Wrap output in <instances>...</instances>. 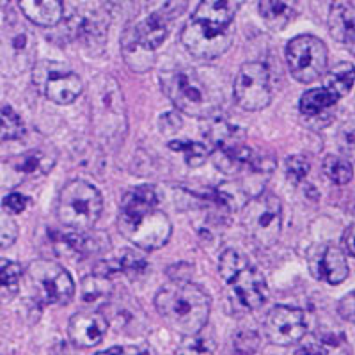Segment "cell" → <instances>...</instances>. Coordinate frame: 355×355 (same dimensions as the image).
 I'll return each mask as SVG.
<instances>
[{
  "label": "cell",
  "mask_w": 355,
  "mask_h": 355,
  "mask_svg": "<svg viewBox=\"0 0 355 355\" xmlns=\"http://www.w3.org/2000/svg\"><path fill=\"white\" fill-rule=\"evenodd\" d=\"M242 0H201L182 33V43L198 59H217L234 40L233 21Z\"/></svg>",
  "instance_id": "cell-1"
},
{
  "label": "cell",
  "mask_w": 355,
  "mask_h": 355,
  "mask_svg": "<svg viewBox=\"0 0 355 355\" xmlns=\"http://www.w3.org/2000/svg\"><path fill=\"white\" fill-rule=\"evenodd\" d=\"M157 205L158 196L150 185L130 190L121 199L117 227L126 240L142 250L160 249L173 233L169 217L158 210Z\"/></svg>",
  "instance_id": "cell-2"
},
{
  "label": "cell",
  "mask_w": 355,
  "mask_h": 355,
  "mask_svg": "<svg viewBox=\"0 0 355 355\" xmlns=\"http://www.w3.org/2000/svg\"><path fill=\"white\" fill-rule=\"evenodd\" d=\"M162 91L180 112L208 119L220 112L224 103V87L211 75H202L194 68L167 69L160 75Z\"/></svg>",
  "instance_id": "cell-3"
},
{
  "label": "cell",
  "mask_w": 355,
  "mask_h": 355,
  "mask_svg": "<svg viewBox=\"0 0 355 355\" xmlns=\"http://www.w3.org/2000/svg\"><path fill=\"white\" fill-rule=\"evenodd\" d=\"M89 112L94 135L107 148H119L128 133L125 94L110 75H98L87 87Z\"/></svg>",
  "instance_id": "cell-4"
},
{
  "label": "cell",
  "mask_w": 355,
  "mask_h": 355,
  "mask_svg": "<svg viewBox=\"0 0 355 355\" xmlns=\"http://www.w3.org/2000/svg\"><path fill=\"white\" fill-rule=\"evenodd\" d=\"M155 307L173 331L190 336L206 327L211 304L210 297L196 284L173 281L158 291Z\"/></svg>",
  "instance_id": "cell-5"
},
{
  "label": "cell",
  "mask_w": 355,
  "mask_h": 355,
  "mask_svg": "<svg viewBox=\"0 0 355 355\" xmlns=\"http://www.w3.org/2000/svg\"><path fill=\"white\" fill-rule=\"evenodd\" d=\"M103 210L101 194L87 182L75 180L64 185L57 201V217L62 226L87 231L94 226Z\"/></svg>",
  "instance_id": "cell-6"
},
{
  "label": "cell",
  "mask_w": 355,
  "mask_h": 355,
  "mask_svg": "<svg viewBox=\"0 0 355 355\" xmlns=\"http://www.w3.org/2000/svg\"><path fill=\"white\" fill-rule=\"evenodd\" d=\"M242 224L258 245H275L283 226V205L274 194L256 196L243 206Z\"/></svg>",
  "instance_id": "cell-7"
},
{
  "label": "cell",
  "mask_w": 355,
  "mask_h": 355,
  "mask_svg": "<svg viewBox=\"0 0 355 355\" xmlns=\"http://www.w3.org/2000/svg\"><path fill=\"white\" fill-rule=\"evenodd\" d=\"M327 61V46L318 37L302 34L288 43L286 62L295 80L302 84H313L325 75Z\"/></svg>",
  "instance_id": "cell-8"
},
{
  "label": "cell",
  "mask_w": 355,
  "mask_h": 355,
  "mask_svg": "<svg viewBox=\"0 0 355 355\" xmlns=\"http://www.w3.org/2000/svg\"><path fill=\"white\" fill-rule=\"evenodd\" d=\"M37 299L46 304H68L75 295V283L64 266L50 259H37L27 268Z\"/></svg>",
  "instance_id": "cell-9"
},
{
  "label": "cell",
  "mask_w": 355,
  "mask_h": 355,
  "mask_svg": "<svg viewBox=\"0 0 355 355\" xmlns=\"http://www.w3.org/2000/svg\"><path fill=\"white\" fill-rule=\"evenodd\" d=\"M34 84L57 105H69L84 91L80 77L59 62H41L34 68Z\"/></svg>",
  "instance_id": "cell-10"
},
{
  "label": "cell",
  "mask_w": 355,
  "mask_h": 355,
  "mask_svg": "<svg viewBox=\"0 0 355 355\" xmlns=\"http://www.w3.org/2000/svg\"><path fill=\"white\" fill-rule=\"evenodd\" d=\"M234 100L243 110H261L272 100L268 69L261 62H245L234 78Z\"/></svg>",
  "instance_id": "cell-11"
},
{
  "label": "cell",
  "mask_w": 355,
  "mask_h": 355,
  "mask_svg": "<svg viewBox=\"0 0 355 355\" xmlns=\"http://www.w3.org/2000/svg\"><path fill=\"white\" fill-rule=\"evenodd\" d=\"M265 332L268 341L279 347L299 343L307 332L304 313L297 307H274L265 320Z\"/></svg>",
  "instance_id": "cell-12"
},
{
  "label": "cell",
  "mask_w": 355,
  "mask_h": 355,
  "mask_svg": "<svg viewBox=\"0 0 355 355\" xmlns=\"http://www.w3.org/2000/svg\"><path fill=\"white\" fill-rule=\"evenodd\" d=\"M55 151L53 150H37L25 151V153L17 155L11 160L4 162V169H0L2 174V183H8V187L17 185L18 182H24L28 178H40L49 174L52 167L55 166Z\"/></svg>",
  "instance_id": "cell-13"
},
{
  "label": "cell",
  "mask_w": 355,
  "mask_h": 355,
  "mask_svg": "<svg viewBox=\"0 0 355 355\" xmlns=\"http://www.w3.org/2000/svg\"><path fill=\"white\" fill-rule=\"evenodd\" d=\"M185 6L187 0H169L158 11L151 12L144 21L135 25L133 28H135V34H137L142 46L155 52L169 34L173 21L185 11Z\"/></svg>",
  "instance_id": "cell-14"
},
{
  "label": "cell",
  "mask_w": 355,
  "mask_h": 355,
  "mask_svg": "<svg viewBox=\"0 0 355 355\" xmlns=\"http://www.w3.org/2000/svg\"><path fill=\"white\" fill-rule=\"evenodd\" d=\"M68 31L73 40H77L82 46L89 50H100L107 41L109 18L105 17V12L96 9L75 12L68 21Z\"/></svg>",
  "instance_id": "cell-15"
},
{
  "label": "cell",
  "mask_w": 355,
  "mask_h": 355,
  "mask_svg": "<svg viewBox=\"0 0 355 355\" xmlns=\"http://www.w3.org/2000/svg\"><path fill=\"white\" fill-rule=\"evenodd\" d=\"M227 284L233 288L236 299L247 309H258V307H261L266 300V295H268V288H266V281L263 274L258 268L250 266L249 263L243 265L231 277Z\"/></svg>",
  "instance_id": "cell-16"
},
{
  "label": "cell",
  "mask_w": 355,
  "mask_h": 355,
  "mask_svg": "<svg viewBox=\"0 0 355 355\" xmlns=\"http://www.w3.org/2000/svg\"><path fill=\"white\" fill-rule=\"evenodd\" d=\"M107 329H109V323L101 313L82 311L69 320L68 334L73 345L80 348H93L103 341Z\"/></svg>",
  "instance_id": "cell-17"
},
{
  "label": "cell",
  "mask_w": 355,
  "mask_h": 355,
  "mask_svg": "<svg viewBox=\"0 0 355 355\" xmlns=\"http://www.w3.org/2000/svg\"><path fill=\"white\" fill-rule=\"evenodd\" d=\"M4 55H8V62L15 69L28 68L33 64L36 55V40L27 28H18L15 33L8 34V41L4 43Z\"/></svg>",
  "instance_id": "cell-18"
},
{
  "label": "cell",
  "mask_w": 355,
  "mask_h": 355,
  "mask_svg": "<svg viewBox=\"0 0 355 355\" xmlns=\"http://www.w3.org/2000/svg\"><path fill=\"white\" fill-rule=\"evenodd\" d=\"M24 17L40 27H53L62 20V0H20Z\"/></svg>",
  "instance_id": "cell-19"
},
{
  "label": "cell",
  "mask_w": 355,
  "mask_h": 355,
  "mask_svg": "<svg viewBox=\"0 0 355 355\" xmlns=\"http://www.w3.org/2000/svg\"><path fill=\"white\" fill-rule=\"evenodd\" d=\"M121 52L125 57V62L137 73H146L150 71L155 64V52L148 50L146 46H142V43L139 41L137 34H135V28L128 27L123 33L121 37Z\"/></svg>",
  "instance_id": "cell-20"
},
{
  "label": "cell",
  "mask_w": 355,
  "mask_h": 355,
  "mask_svg": "<svg viewBox=\"0 0 355 355\" xmlns=\"http://www.w3.org/2000/svg\"><path fill=\"white\" fill-rule=\"evenodd\" d=\"M103 316H105L109 327H116V331L119 332H135L133 325L137 327L139 320L142 318L137 304L126 299H117L107 304Z\"/></svg>",
  "instance_id": "cell-21"
},
{
  "label": "cell",
  "mask_w": 355,
  "mask_h": 355,
  "mask_svg": "<svg viewBox=\"0 0 355 355\" xmlns=\"http://www.w3.org/2000/svg\"><path fill=\"white\" fill-rule=\"evenodd\" d=\"M318 270L320 277L323 281H327L329 284L343 283L345 279L348 277V270H350L343 250L336 245H329L327 249L323 250L322 258H320Z\"/></svg>",
  "instance_id": "cell-22"
},
{
  "label": "cell",
  "mask_w": 355,
  "mask_h": 355,
  "mask_svg": "<svg viewBox=\"0 0 355 355\" xmlns=\"http://www.w3.org/2000/svg\"><path fill=\"white\" fill-rule=\"evenodd\" d=\"M338 98L325 87L309 89L300 98V112L307 119H318L327 116L332 107L336 105Z\"/></svg>",
  "instance_id": "cell-23"
},
{
  "label": "cell",
  "mask_w": 355,
  "mask_h": 355,
  "mask_svg": "<svg viewBox=\"0 0 355 355\" xmlns=\"http://www.w3.org/2000/svg\"><path fill=\"white\" fill-rule=\"evenodd\" d=\"M64 240L69 247H71L75 252L84 256L91 254H100L103 250H107L110 247L109 236H105L103 233H85V231H78L75 234H64Z\"/></svg>",
  "instance_id": "cell-24"
},
{
  "label": "cell",
  "mask_w": 355,
  "mask_h": 355,
  "mask_svg": "<svg viewBox=\"0 0 355 355\" xmlns=\"http://www.w3.org/2000/svg\"><path fill=\"white\" fill-rule=\"evenodd\" d=\"M259 15L272 31H283L293 20V9L283 0H259Z\"/></svg>",
  "instance_id": "cell-25"
},
{
  "label": "cell",
  "mask_w": 355,
  "mask_h": 355,
  "mask_svg": "<svg viewBox=\"0 0 355 355\" xmlns=\"http://www.w3.org/2000/svg\"><path fill=\"white\" fill-rule=\"evenodd\" d=\"M329 28L334 40L339 43L352 44L354 43V12L345 6H338L331 11L329 17Z\"/></svg>",
  "instance_id": "cell-26"
},
{
  "label": "cell",
  "mask_w": 355,
  "mask_h": 355,
  "mask_svg": "<svg viewBox=\"0 0 355 355\" xmlns=\"http://www.w3.org/2000/svg\"><path fill=\"white\" fill-rule=\"evenodd\" d=\"M24 268L9 259H0V300H11L20 290Z\"/></svg>",
  "instance_id": "cell-27"
},
{
  "label": "cell",
  "mask_w": 355,
  "mask_h": 355,
  "mask_svg": "<svg viewBox=\"0 0 355 355\" xmlns=\"http://www.w3.org/2000/svg\"><path fill=\"white\" fill-rule=\"evenodd\" d=\"M352 85H354V66L348 62H341L329 71L323 87L329 89L339 100L341 96L350 93Z\"/></svg>",
  "instance_id": "cell-28"
},
{
  "label": "cell",
  "mask_w": 355,
  "mask_h": 355,
  "mask_svg": "<svg viewBox=\"0 0 355 355\" xmlns=\"http://www.w3.org/2000/svg\"><path fill=\"white\" fill-rule=\"evenodd\" d=\"M323 173L336 185H347V183L352 182V176H354V169H352L350 162L343 157H336V155L325 157V160H323Z\"/></svg>",
  "instance_id": "cell-29"
},
{
  "label": "cell",
  "mask_w": 355,
  "mask_h": 355,
  "mask_svg": "<svg viewBox=\"0 0 355 355\" xmlns=\"http://www.w3.org/2000/svg\"><path fill=\"white\" fill-rule=\"evenodd\" d=\"M171 150L178 151V153H182L185 162L189 166L192 167H199L202 166L210 155V150H208V146L201 144V142H190V141H174L169 144Z\"/></svg>",
  "instance_id": "cell-30"
},
{
  "label": "cell",
  "mask_w": 355,
  "mask_h": 355,
  "mask_svg": "<svg viewBox=\"0 0 355 355\" xmlns=\"http://www.w3.org/2000/svg\"><path fill=\"white\" fill-rule=\"evenodd\" d=\"M24 135V123L20 116L9 107H0V139L11 141Z\"/></svg>",
  "instance_id": "cell-31"
},
{
  "label": "cell",
  "mask_w": 355,
  "mask_h": 355,
  "mask_svg": "<svg viewBox=\"0 0 355 355\" xmlns=\"http://www.w3.org/2000/svg\"><path fill=\"white\" fill-rule=\"evenodd\" d=\"M116 261L119 265V272L130 275V277H139V275L146 274V270H148L146 258L135 252V250H123V256Z\"/></svg>",
  "instance_id": "cell-32"
},
{
  "label": "cell",
  "mask_w": 355,
  "mask_h": 355,
  "mask_svg": "<svg viewBox=\"0 0 355 355\" xmlns=\"http://www.w3.org/2000/svg\"><path fill=\"white\" fill-rule=\"evenodd\" d=\"M180 354H211L215 352V341L211 336H205L202 331L196 332V334L185 336V341L180 348Z\"/></svg>",
  "instance_id": "cell-33"
},
{
  "label": "cell",
  "mask_w": 355,
  "mask_h": 355,
  "mask_svg": "<svg viewBox=\"0 0 355 355\" xmlns=\"http://www.w3.org/2000/svg\"><path fill=\"white\" fill-rule=\"evenodd\" d=\"M110 291V279L101 277V275H89L82 281V295L87 302L91 300L101 299V297H107Z\"/></svg>",
  "instance_id": "cell-34"
},
{
  "label": "cell",
  "mask_w": 355,
  "mask_h": 355,
  "mask_svg": "<svg viewBox=\"0 0 355 355\" xmlns=\"http://www.w3.org/2000/svg\"><path fill=\"white\" fill-rule=\"evenodd\" d=\"M243 265H247V261L243 259V256L240 252L233 249H227L222 252L220 256V261H218V272H220V277L230 283L231 277H233L236 272L242 268Z\"/></svg>",
  "instance_id": "cell-35"
},
{
  "label": "cell",
  "mask_w": 355,
  "mask_h": 355,
  "mask_svg": "<svg viewBox=\"0 0 355 355\" xmlns=\"http://www.w3.org/2000/svg\"><path fill=\"white\" fill-rule=\"evenodd\" d=\"M18 239V226L8 211L0 210V249H8Z\"/></svg>",
  "instance_id": "cell-36"
},
{
  "label": "cell",
  "mask_w": 355,
  "mask_h": 355,
  "mask_svg": "<svg viewBox=\"0 0 355 355\" xmlns=\"http://www.w3.org/2000/svg\"><path fill=\"white\" fill-rule=\"evenodd\" d=\"M234 350L242 354H252L259 348V336L254 331H240L234 336Z\"/></svg>",
  "instance_id": "cell-37"
},
{
  "label": "cell",
  "mask_w": 355,
  "mask_h": 355,
  "mask_svg": "<svg viewBox=\"0 0 355 355\" xmlns=\"http://www.w3.org/2000/svg\"><path fill=\"white\" fill-rule=\"evenodd\" d=\"M307 171H309V164H307L306 158L295 155L286 160V174L293 183H300L304 178L307 176Z\"/></svg>",
  "instance_id": "cell-38"
},
{
  "label": "cell",
  "mask_w": 355,
  "mask_h": 355,
  "mask_svg": "<svg viewBox=\"0 0 355 355\" xmlns=\"http://www.w3.org/2000/svg\"><path fill=\"white\" fill-rule=\"evenodd\" d=\"M27 206H28V199L25 198V196L12 192V194H9L8 198L4 199L2 210L8 211L9 215H18V214H24V211L27 210Z\"/></svg>",
  "instance_id": "cell-39"
},
{
  "label": "cell",
  "mask_w": 355,
  "mask_h": 355,
  "mask_svg": "<svg viewBox=\"0 0 355 355\" xmlns=\"http://www.w3.org/2000/svg\"><path fill=\"white\" fill-rule=\"evenodd\" d=\"M180 126H182V121H180V117L174 112H167L166 116L162 117V132L164 133L178 132Z\"/></svg>",
  "instance_id": "cell-40"
},
{
  "label": "cell",
  "mask_w": 355,
  "mask_h": 355,
  "mask_svg": "<svg viewBox=\"0 0 355 355\" xmlns=\"http://www.w3.org/2000/svg\"><path fill=\"white\" fill-rule=\"evenodd\" d=\"M339 315L348 322H354V291L339 302Z\"/></svg>",
  "instance_id": "cell-41"
},
{
  "label": "cell",
  "mask_w": 355,
  "mask_h": 355,
  "mask_svg": "<svg viewBox=\"0 0 355 355\" xmlns=\"http://www.w3.org/2000/svg\"><path fill=\"white\" fill-rule=\"evenodd\" d=\"M343 245H345V249H347L348 254H350V256L355 254V249H354V226H348V230L345 231Z\"/></svg>",
  "instance_id": "cell-42"
}]
</instances>
